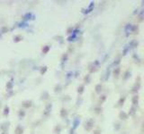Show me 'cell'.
Returning <instances> with one entry per match:
<instances>
[{
    "instance_id": "obj_35",
    "label": "cell",
    "mask_w": 144,
    "mask_h": 134,
    "mask_svg": "<svg viewBox=\"0 0 144 134\" xmlns=\"http://www.w3.org/2000/svg\"><path fill=\"white\" fill-rule=\"evenodd\" d=\"M0 107H1V103H0Z\"/></svg>"
},
{
    "instance_id": "obj_2",
    "label": "cell",
    "mask_w": 144,
    "mask_h": 134,
    "mask_svg": "<svg viewBox=\"0 0 144 134\" xmlns=\"http://www.w3.org/2000/svg\"><path fill=\"white\" fill-rule=\"evenodd\" d=\"M52 103H49L46 105V106H45V109L44 111H43V115L44 116H49L50 114V112H52Z\"/></svg>"
},
{
    "instance_id": "obj_32",
    "label": "cell",
    "mask_w": 144,
    "mask_h": 134,
    "mask_svg": "<svg viewBox=\"0 0 144 134\" xmlns=\"http://www.w3.org/2000/svg\"><path fill=\"white\" fill-rule=\"evenodd\" d=\"M94 134H101V130L99 128H97L96 130L94 131Z\"/></svg>"
},
{
    "instance_id": "obj_18",
    "label": "cell",
    "mask_w": 144,
    "mask_h": 134,
    "mask_svg": "<svg viewBox=\"0 0 144 134\" xmlns=\"http://www.w3.org/2000/svg\"><path fill=\"white\" fill-rule=\"evenodd\" d=\"M84 89H85V85H84V84H81V85H79V87H78V94L81 95L82 93L84 92Z\"/></svg>"
},
{
    "instance_id": "obj_12",
    "label": "cell",
    "mask_w": 144,
    "mask_h": 134,
    "mask_svg": "<svg viewBox=\"0 0 144 134\" xmlns=\"http://www.w3.org/2000/svg\"><path fill=\"white\" fill-rule=\"evenodd\" d=\"M24 116H25V111L22 110V109H21V110H19L18 111V117H19V119H20V120L24 119Z\"/></svg>"
},
{
    "instance_id": "obj_1",
    "label": "cell",
    "mask_w": 144,
    "mask_h": 134,
    "mask_svg": "<svg viewBox=\"0 0 144 134\" xmlns=\"http://www.w3.org/2000/svg\"><path fill=\"white\" fill-rule=\"evenodd\" d=\"M94 124H95V120L92 119V118H90V119H88L87 121L85 122L84 128H85V130H87V131H90V130L93 129V127H94Z\"/></svg>"
},
{
    "instance_id": "obj_11",
    "label": "cell",
    "mask_w": 144,
    "mask_h": 134,
    "mask_svg": "<svg viewBox=\"0 0 144 134\" xmlns=\"http://www.w3.org/2000/svg\"><path fill=\"white\" fill-rule=\"evenodd\" d=\"M60 116H61V118H67V116H68V112H67V110L64 107L61 108V110H60Z\"/></svg>"
},
{
    "instance_id": "obj_5",
    "label": "cell",
    "mask_w": 144,
    "mask_h": 134,
    "mask_svg": "<svg viewBox=\"0 0 144 134\" xmlns=\"http://www.w3.org/2000/svg\"><path fill=\"white\" fill-rule=\"evenodd\" d=\"M140 89V82H138L134 84V86L132 87V89H131V92L132 93H137L139 91V89Z\"/></svg>"
},
{
    "instance_id": "obj_22",
    "label": "cell",
    "mask_w": 144,
    "mask_h": 134,
    "mask_svg": "<svg viewBox=\"0 0 144 134\" xmlns=\"http://www.w3.org/2000/svg\"><path fill=\"white\" fill-rule=\"evenodd\" d=\"M8 114H9V106L8 105H6L4 108V112H3V114L4 116H7Z\"/></svg>"
},
{
    "instance_id": "obj_34",
    "label": "cell",
    "mask_w": 144,
    "mask_h": 134,
    "mask_svg": "<svg viewBox=\"0 0 144 134\" xmlns=\"http://www.w3.org/2000/svg\"><path fill=\"white\" fill-rule=\"evenodd\" d=\"M0 134H8V132L7 131H2Z\"/></svg>"
},
{
    "instance_id": "obj_14",
    "label": "cell",
    "mask_w": 144,
    "mask_h": 134,
    "mask_svg": "<svg viewBox=\"0 0 144 134\" xmlns=\"http://www.w3.org/2000/svg\"><path fill=\"white\" fill-rule=\"evenodd\" d=\"M120 72H121L120 67H116V68H115V70H114V75H115V78H117V77L119 76V74H120Z\"/></svg>"
},
{
    "instance_id": "obj_3",
    "label": "cell",
    "mask_w": 144,
    "mask_h": 134,
    "mask_svg": "<svg viewBox=\"0 0 144 134\" xmlns=\"http://www.w3.org/2000/svg\"><path fill=\"white\" fill-rule=\"evenodd\" d=\"M9 124H10L9 122H5V123H3L2 124L0 125V130H2V131H7Z\"/></svg>"
},
{
    "instance_id": "obj_28",
    "label": "cell",
    "mask_w": 144,
    "mask_h": 134,
    "mask_svg": "<svg viewBox=\"0 0 144 134\" xmlns=\"http://www.w3.org/2000/svg\"><path fill=\"white\" fill-rule=\"evenodd\" d=\"M95 112H96V114H100L102 112V107L101 106L95 107Z\"/></svg>"
},
{
    "instance_id": "obj_19",
    "label": "cell",
    "mask_w": 144,
    "mask_h": 134,
    "mask_svg": "<svg viewBox=\"0 0 144 134\" xmlns=\"http://www.w3.org/2000/svg\"><path fill=\"white\" fill-rule=\"evenodd\" d=\"M22 39H23V37L21 36V35H16V36L14 37V41H15V43H17V42L21 41Z\"/></svg>"
},
{
    "instance_id": "obj_15",
    "label": "cell",
    "mask_w": 144,
    "mask_h": 134,
    "mask_svg": "<svg viewBox=\"0 0 144 134\" xmlns=\"http://www.w3.org/2000/svg\"><path fill=\"white\" fill-rule=\"evenodd\" d=\"M102 90H103V86H102L101 84H97V85L96 86V93L100 94V93L102 92Z\"/></svg>"
},
{
    "instance_id": "obj_33",
    "label": "cell",
    "mask_w": 144,
    "mask_h": 134,
    "mask_svg": "<svg viewBox=\"0 0 144 134\" xmlns=\"http://www.w3.org/2000/svg\"><path fill=\"white\" fill-rule=\"evenodd\" d=\"M120 62H121V60H120V58H119V59H117L116 61H115V63H114V64H115V65L119 64V63H120Z\"/></svg>"
},
{
    "instance_id": "obj_10",
    "label": "cell",
    "mask_w": 144,
    "mask_h": 134,
    "mask_svg": "<svg viewBox=\"0 0 144 134\" xmlns=\"http://www.w3.org/2000/svg\"><path fill=\"white\" fill-rule=\"evenodd\" d=\"M136 107L135 106H131V108H130V112H129V114H128V115H131V116H134L135 115V114H136Z\"/></svg>"
},
{
    "instance_id": "obj_20",
    "label": "cell",
    "mask_w": 144,
    "mask_h": 134,
    "mask_svg": "<svg viewBox=\"0 0 144 134\" xmlns=\"http://www.w3.org/2000/svg\"><path fill=\"white\" fill-rule=\"evenodd\" d=\"M50 49V46H49V45L44 46V47H43V54H47Z\"/></svg>"
},
{
    "instance_id": "obj_25",
    "label": "cell",
    "mask_w": 144,
    "mask_h": 134,
    "mask_svg": "<svg viewBox=\"0 0 144 134\" xmlns=\"http://www.w3.org/2000/svg\"><path fill=\"white\" fill-rule=\"evenodd\" d=\"M110 68H108V69L106 70V73H105V78L104 79V81H107V79L109 78V76H110Z\"/></svg>"
},
{
    "instance_id": "obj_36",
    "label": "cell",
    "mask_w": 144,
    "mask_h": 134,
    "mask_svg": "<svg viewBox=\"0 0 144 134\" xmlns=\"http://www.w3.org/2000/svg\"></svg>"
},
{
    "instance_id": "obj_13",
    "label": "cell",
    "mask_w": 144,
    "mask_h": 134,
    "mask_svg": "<svg viewBox=\"0 0 144 134\" xmlns=\"http://www.w3.org/2000/svg\"><path fill=\"white\" fill-rule=\"evenodd\" d=\"M131 77V72L130 71H126L125 73H124V75L122 76V80L124 81H127L128 79Z\"/></svg>"
},
{
    "instance_id": "obj_26",
    "label": "cell",
    "mask_w": 144,
    "mask_h": 134,
    "mask_svg": "<svg viewBox=\"0 0 144 134\" xmlns=\"http://www.w3.org/2000/svg\"><path fill=\"white\" fill-rule=\"evenodd\" d=\"M7 31H8V28L6 26H4V27H2L0 29V33H6Z\"/></svg>"
},
{
    "instance_id": "obj_31",
    "label": "cell",
    "mask_w": 144,
    "mask_h": 134,
    "mask_svg": "<svg viewBox=\"0 0 144 134\" xmlns=\"http://www.w3.org/2000/svg\"><path fill=\"white\" fill-rule=\"evenodd\" d=\"M120 128H121L120 123H115V130H120Z\"/></svg>"
},
{
    "instance_id": "obj_24",
    "label": "cell",
    "mask_w": 144,
    "mask_h": 134,
    "mask_svg": "<svg viewBox=\"0 0 144 134\" xmlns=\"http://www.w3.org/2000/svg\"><path fill=\"white\" fill-rule=\"evenodd\" d=\"M85 82L86 83H90V82H91V75L90 74H87V76L85 77Z\"/></svg>"
},
{
    "instance_id": "obj_29",
    "label": "cell",
    "mask_w": 144,
    "mask_h": 134,
    "mask_svg": "<svg viewBox=\"0 0 144 134\" xmlns=\"http://www.w3.org/2000/svg\"><path fill=\"white\" fill-rule=\"evenodd\" d=\"M47 69H48V68H47V66H44V67H42V69H41V74L42 75H43L45 73H46V71H47Z\"/></svg>"
},
{
    "instance_id": "obj_27",
    "label": "cell",
    "mask_w": 144,
    "mask_h": 134,
    "mask_svg": "<svg viewBox=\"0 0 144 134\" xmlns=\"http://www.w3.org/2000/svg\"><path fill=\"white\" fill-rule=\"evenodd\" d=\"M105 99H106V96L105 95H102L101 97H100V98H99V102L100 103H104V102L105 101Z\"/></svg>"
},
{
    "instance_id": "obj_16",
    "label": "cell",
    "mask_w": 144,
    "mask_h": 134,
    "mask_svg": "<svg viewBox=\"0 0 144 134\" xmlns=\"http://www.w3.org/2000/svg\"><path fill=\"white\" fill-rule=\"evenodd\" d=\"M61 130H62V127H61V125L58 124L57 126L55 127V129H54V132H55L56 134H59L61 132Z\"/></svg>"
},
{
    "instance_id": "obj_17",
    "label": "cell",
    "mask_w": 144,
    "mask_h": 134,
    "mask_svg": "<svg viewBox=\"0 0 144 134\" xmlns=\"http://www.w3.org/2000/svg\"><path fill=\"white\" fill-rule=\"evenodd\" d=\"M61 89H62V87H61L60 84H57V85L55 86V88H54V91H55L56 93H59L61 91Z\"/></svg>"
},
{
    "instance_id": "obj_7",
    "label": "cell",
    "mask_w": 144,
    "mask_h": 134,
    "mask_svg": "<svg viewBox=\"0 0 144 134\" xmlns=\"http://www.w3.org/2000/svg\"><path fill=\"white\" fill-rule=\"evenodd\" d=\"M15 134H23L24 133V128H23L21 125H17L16 128H15Z\"/></svg>"
},
{
    "instance_id": "obj_4",
    "label": "cell",
    "mask_w": 144,
    "mask_h": 134,
    "mask_svg": "<svg viewBox=\"0 0 144 134\" xmlns=\"http://www.w3.org/2000/svg\"><path fill=\"white\" fill-rule=\"evenodd\" d=\"M33 105V101L32 100H25V101L22 102V106L24 108H30Z\"/></svg>"
},
{
    "instance_id": "obj_9",
    "label": "cell",
    "mask_w": 144,
    "mask_h": 134,
    "mask_svg": "<svg viewBox=\"0 0 144 134\" xmlns=\"http://www.w3.org/2000/svg\"><path fill=\"white\" fill-rule=\"evenodd\" d=\"M125 99H126V97H122V98L119 99V101L117 102V105H115V106H116V107L122 106V105H124V101H125Z\"/></svg>"
},
{
    "instance_id": "obj_8",
    "label": "cell",
    "mask_w": 144,
    "mask_h": 134,
    "mask_svg": "<svg viewBox=\"0 0 144 134\" xmlns=\"http://www.w3.org/2000/svg\"><path fill=\"white\" fill-rule=\"evenodd\" d=\"M131 102H132L133 106H136V105H138V104H139V96H138V95H134V96L132 97Z\"/></svg>"
},
{
    "instance_id": "obj_23",
    "label": "cell",
    "mask_w": 144,
    "mask_h": 134,
    "mask_svg": "<svg viewBox=\"0 0 144 134\" xmlns=\"http://www.w3.org/2000/svg\"><path fill=\"white\" fill-rule=\"evenodd\" d=\"M13 82L10 81V82H8L7 83H6V89H7V90H12V89H13Z\"/></svg>"
},
{
    "instance_id": "obj_21",
    "label": "cell",
    "mask_w": 144,
    "mask_h": 134,
    "mask_svg": "<svg viewBox=\"0 0 144 134\" xmlns=\"http://www.w3.org/2000/svg\"><path fill=\"white\" fill-rule=\"evenodd\" d=\"M49 97H50L49 93L47 92V91H44V92L43 93V95H42V99L46 100V99H48V98H49Z\"/></svg>"
},
{
    "instance_id": "obj_30",
    "label": "cell",
    "mask_w": 144,
    "mask_h": 134,
    "mask_svg": "<svg viewBox=\"0 0 144 134\" xmlns=\"http://www.w3.org/2000/svg\"><path fill=\"white\" fill-rule=\"evenodd\" d=\"M67 59H68V54H65L64 56H62V59H61V63H62V64L67 61Z\"/></svg>"
},
{
    "instance_id": "obj_6",
    "label": "cell",
    "mask_w": 144,
    "mask_h": 134,
    "mask_svg": "<svg viewBox=\"0 0 144 134\" xmlns=\"http://www.w3.org/2000/svg\"><path fill=\"white\" fill-rule=\"evenodd\" d=\"M128 114H126L124 111H121L120 114H119V118H120L121 120H122V121H125V120L128 119Z\"/></svg>"
}]
</instances>
